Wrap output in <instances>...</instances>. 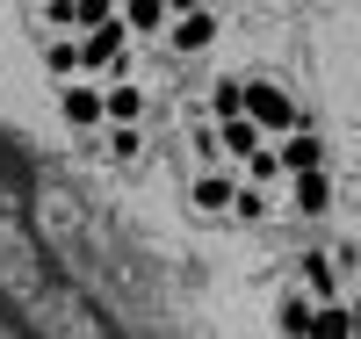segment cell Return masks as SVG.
<instances>
[{
  "mask_svg": "<svg viewBox=\"0 0 361 339\" xmlns=\"http://www.w3.org/2000/svg\"><path fill=\"white\" fill-rule=\"evenodd\" d=\"M73 44H80V73H123L130 29H123V15H102V22H87Z\"/></svg>",
  "mask_w": 361,
  "mask_h": 339,
  "instance_id": "obj_1",
  "label": "cell"
},
{
  "mask_svg": "<svg viewBox=\"0 0 361 339\" xmlns=\"http://www.w3.org/2000/svg\"><path fill=\"white\" fill-rule=\"evenodd\" d=\"M238 109H246L267 137H282V130H296V123H304V109H296L289 87H275V80H246V101H238Z\"/></svg>",
  "mask_w": 361,
  "mask_h": 339,
  "instance_id": "obj_2",
  "label": "cell"
},
{
  "mask_svg": "<svg viewBox=\"0 0 361 339\" xmlns=\"http://www.w3.org/2000/svg\"><path fill=\"white\" fill-rule=\"evenodd\" d=\"M58 116H66L73 130H87V137H94L102 123H109V101H102L94 73H73V87H58Z\"/></svg>",
  "mask_w": 361,
  "mask_h": 339,
  "instance_id": "obj_3",
  "label": "cell"
},
{
  "mask_svg": "<svg viewBox=\"0 0 361 339\" xmlns=\"http://www.w3.org/2000/svg\"><path fill=\"white\" fill-rule=\"evenodd\" d=\"M217 8H209V0H195V8H180V15H166V44L180 51V58H195V51H209L217 44Z\"/></svg>",
  "mask_w": 361,
  "mask_h": 339,
  "instance_id": "obj_4",
  "label": "cell"
},
{
  "mask_svg": "<svg viewBox=\"0 0 361 339\" xmlns=\"http://www.w3.org/2000/svg\"><path fill=\"white\" fill-rule=\"evenodd\" d=\"M289 209H296V217H325V209H333V173H325V166L289 173Z\"/></svg>",
  "mask_w": 361,
  "mask_h": 339,
  "instance_id": "obj_5",
  "label": "cell"
},
{
  "mask_svg": "<svg viewBox=\"0 0 361 339\" xmlns=\"http://www.w3.org/2000/svg\"><path fill=\"white\" fill-rule=\"evenodd\" d=\"M260 144H267V130H260L246 109H238V116H217V152H224V159H253Z\"/></svg>",
  "mask_w": 361,
  "mask_h": 339,
  "instance_id": "obj_6",
  "label": "cell"
},
{
  "mask_svg": "<svg viewBox=\"0 0 361 339\" xmlns=\"http://www.w3.org/2000/svg\"><path fill=\"white\" fill-rule=\"evenodd\" d=\"M275 159H282V173H304V166H325V137L311 130V123H296V130H282Z\"/></svg>",
  "mask_w": 361,
  "mask_h": 339,
  "instance_id": "obj_7",
  "label": "cell"
},
{
  "mask_svg": "<svg viewBox=\"0 0 361 339\" xmlns=\"http://www.w3.org/2000/svg\"><path fill=\"white\" fill-rule=\"evenodd\" d=\"M275 325H282V332H296V339H318V296H311V289H296V296H282V311H275Z\"/></svg>",
  "mask_w": 361,
  "mask_h": 339,
  "instance_id": "obj_8",
  "label": "cell"
},
{
  "mask_svg": "<svg viewBox=\"0 0 361 339\" xmlns=\"http://www.w3.org/2000/svg\"><path fill=\"white\" fill-rule=\"evenodd\" d=\"M231 217H238V224H267V217H275L267 180H238V188H231Z\"/></svg>",
  "mask_w": 361,
  "mask_h": 339,
  "instance_id": "obj_9",
  "label": "cell"
},
{
  "mask_svg": "<svg viewBox=\"0 0 361 339\" xmlns=\"http://www.w3.org/2000/svg\"><path fill=\"white\" fill-rule=\"evenodd\" d=\"M231 188H238V173L202 166V180H195V209H202V217H224V209H231Z\"/></svg>",
  "mask_w": 361,
  "mask_h": 339,
  "instance_id": "obj_10",
  "label": "cell"
},
{
  "mask_svg": "<svg viewBox=\"0 0 361 339\" xmlns=\"http://www.w3.org/2000/svg\"><path fill=\"white\" fill-rule=\"evenodd\" d=\"M116 15H123L130 37H159L166 29V0H116Z\"/></svg>",
  "mask_w": 361,
  "mask_h": 339,
  "instance_id": "obj_11",
  "label": "cell"
},
{
  "mask_svg": "<svg viewBox=\"0 0 361 339\" xmlns=\"http://www.w3.org/2000/svg\"><path fill=\"white\" fill-rule=\"evenodd\" d=\"M102 101H109V123H137L145 116V87L137 80H116V87H102Z\"/></svg>",
  "mask_w": 361,
  "mask_h": 339,
  "instance_id": "obj_12",
  "label": "cell"
},
{
  "mask_svg": "<svg viewBox=\"0 0 361 339\" xmlns=\"http://www.w3.org/2000/svg\"><path fill=\"white\" fill-rule=\"evenodd\" d=\"M296 282H304V289H311V296L325 303V296H333V260H325V253H304V267H296Z\"/></svg>",
  "mask_w": 361,
  "mask_h": 339,
  "instance_id": "obj_13",
  "label": "cell"
},
{
  "mask_svg": "<svg viewBox=\"0 0 361 339\" xmlns=\"http://www.w3.org/2000/svg\"><path fill=\"white\" fill-rule=\"evenodd\" d=\"M102 152H109V159H137V152H145V137H137V123H109V137H102Z\"/></svg>",
  "mask_w": 361,
  "mask_h": 339,
  "instance_id": "obj_14",
  "label": "cell"
},
{
  "mask_svg": "<svg viewBox=\"0 0 361 339\" xmlns=\"http://www.w3.org/2000/svg\"><path fill=\"white\" fill-rule=\"evenodd\" d=\"M44 66H51V80H73V73H80V44H73V37H58V44L44 51Z\"/></svg>",
  "mask_w": 361,
  "mask_h": 339,
  "instance_id": "obj_15",
  "label": "cell"
},
{
  "mask_svg": "<svg viewBox=\"0 0 361 339\" xmlns=\"http://www.w3.org/2000/svg\"><path fill=\"white\" fill-rule=\"evenodd\" d=\"M238 101H246V80H217L209 87V116H238Z\"/></svg>",
  "mask_w": 361,
  "mask_h": 339,
  "instance_id": "obj_16",
  "label": "cell"
},
{
  "mask_svg": "<svg viewBox=\"0 0 361 339\" xmlns=\"http://www.w3.org/2000/svg\"><path fill=\"white\" fill-rule=\"evenodd\" d=\"M51 29H80V0H37Z\"/></svg>",
  "mask_w": 361,
  "mask_h": 339,
  "instance_id": "obj_17",
  "label": "cell"
},
{
  "mask_svg": "<svg viewBox=\"0 0 361 339\" xmlns=\"http://www.w3.org/2000/svg\"><path fill=\"white\" fill-rule=\"evenodd\" d=\"M102 15H116V0H80V29H87V22H102Z\"/></svg>",
  "mask_w": 361,
  "mask_h": 339,
  "instance_id": "obj_18",
  "label": "cell"
},
{
  "mask_svg": "<svg viewBox=\"0 0 361 339\" xmlns=\"http://www.w3.org/2000/svg\"><path fill=\"white\" fill-rule=\"evenodd\" d=\"M347 318H354V339H361V289L347 296Z\"/></svg>",
  "mask_w": 361,
  "mask_h": 339,
  "instance_id": "obj_19",
  "label": "cell"
},
{
  "mask_svg": "<svg viewBox=\"0 0 361 339\" xmlns=\"http://www.w3.org/2000/svg\"><path fill=\"white\" fill-rule=\"evenodd\" d=\"M180 8H195V0H166V15H180Z\"/></svg>",
  "mask_w": 361,
  "mask_h": 339,
  "instance_id": "obj_20",
  "label": "cell"
}]
</instances>
